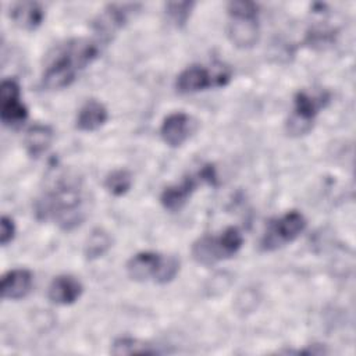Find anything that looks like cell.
Segmentation results:
<instances>
[{"label":"cell","mask_w":356,"mask_h":356,"mask_svg":"<svg viewBox=\"0 0 356 356\" xmlns=\"http://www.w3.org/2000/svg\"><path fill=\"white\" fill-rule=\"evenodd\" d=\"M100 53L97 42L90 39H71L61 44L51 56L42 74V86L57 90L70 86L76 75L90 65Z\"/></svg>","instance_id":"cell-1"},{"label":"cell","mask_w":356,"mask_h":356,"mask_svg":"<svg viewBox=\"0 0 356 356\" xmlns=\"http://www.w3.org/2000/svg\"><path fill=\"white\" fill-rule=\"evenodd\" d=\"M39 220H53L64 231H71L85 220L83 193L76 179L64 178L56 188L44 192L35 203Z\"/></svg>","instance_id":"cell-2"},{"label":"cell","mask_w":356,"mask_h":356,"mask_svg":"<svg viewBox=\"0 0 356 356\" xmlns=\"http://www.w3.org/2000/svg\"><path fill=\"white\" fill-rule=\"evenodd\" d=\"M178 271L179 260L177 257L156 252H139L127 263V274L136 282L167 284L177 277Z\"/></svg>","instance_id":"cell-3"},{"label":"cell","mask_w":356,"mask_h":356,"mask_svg":"<svg viewBox=\"0 0 356 356\" xmlns=\"http://www.w3.org/2000/svg\"><path fill=\"white\" fill-rule=\"evenodd\" d=\"M243 236L236 227H228L218 235H203L192 245V257L196 263L211 266L235 256L242 248Z\"/></svg>","instance_id":"cell-4"},{"label":"cell","mask_w":356,"mask_h":356,"mask_svg":"<svg viewBox=\"0 0 356 356\" xmlns=\"http://www.w3.org/2000/svg\"><path fill=\"white\" fill-rule=\"evenodd\" d=\"M227 11L229 40L241 49L253 47L259 40V6L253 1H229Z\"/></svg>","instance_id":"cell-5"},{"label":"cell","mask_w":356,"mask_h":356,"mask_svg":"<svg viewBox=\"0 0 356 356\" xmlns=\"http://www.w3.org/2000/svg\"><path fill=\"white\" fill-rule=\"evenodd\" d=\"M231 81V71L224 64H192L182 70L175 79L179 93H196L209 88H221Z\"/></svg>","instance_id":"cell-6"},{"label":"cell","mask_w":356,"mask_h":356,"mask_svg":"<svg viewBox=\"0 0 356 356\" xmlns=\"http://www.w3.org/2000/svg\"><path fill=\"white\" fill-rule=\"evenodd\" d=\"M306 228V218L298 210H291L281 217L271 220L261 236L260 248L271 252L293 242Z\"/></svg>","instance_id":"cell-7"},{"label":"cell","mask_w":356,"mask_h":356,"mask_svg":"<svg viewBox=\"0 0 356 356\" xmlns=\"http://www.w3.org/2000/svg\"><path fill=\"white\" fill-rule=\"evenodd\" d=\"M330 102V95L324 90L310 93L307 90H299L293 97V113L289 117L286 127L289 134L302 135L312 129L314 117Z\"/></svg>","instance_id":"cell-8"},{"label":"cell","mask_w":356,"mask_h":356,"mask_svg":"<svg viewBox=\"0 0 356 356\" xmlns=\"http://www.w3.org/2000/svg\"><path fill=\"white\" fill-rule=\"evenodd\" d=\"M200 182H206L210 185L217 184V172L213 164H206L195 175H188L179 184L164 188L160 195L161 206L170 211L179 210L185 206V203L189 200Z\"/></svg>","instance_id":"cell-9"},{"label":"cell","mask_w":356,"mask_h":356,"mask_svg":"<svg viewBox=\"0 0 356 356\" xmlns=\"http://www.w3.org/2000/svg\"><path fill=\"white\" fill-rule=\"evenodd\" d=\"M28 118V108L21 100V88L14 78H6L0 85V120L4 127L18 128Z\"/></svg>","instance_id":"cell-10"},{"label":"cell","mask_w":356,"mask_h":356,"mask_svg":"<svg viewBox=\"0 0 356 356\" xmlns=\"http://www.w3.org/2000/svg\"><path fill=\"white\" fill-rule=\"evenodd\" d=\"M196 129V121L184 111L168 114L160 127L163 142L171 147L182 146Z\"/></svg>","instance_id":"cell-11"},{"label":"cell","mask_w":356,"mask_h":356,"mask_svg":"<svg viewBox=\"0 0 356 356\" xmlns=\"http://www.w3.org/2000/svg\"><path fill=\"white\" fill-rule=\"evenodd\" d=\"M83 292L82 282L70 274H61L51 280L47 288V298L56 305H72Z\"/></svg>","instance_id":"cell-12"},{"label":"cell","mask_w":356,"mask_h":356,"mask_svg":"<svg viewBox=\"0 0 356 356\" xmlns=\"http://www.w3.org/2000/svg\"><path fill=\"white\" fill-rule=\"evenodd\" d=\"M33 286V274L26 268L8 270L1 277V298L6 300L24 299Z\"/></svg>","instance_id":"cell-13"},{"label":"cell","mask_w":356,"mask_h":356,"mask_svg":"<svg viewBox=\"0 0 356 356\" xmlns=\"http://www.w3.org/2000/svg\"><path fill=\"white\" fill-rule=\"evenodd\" d=\"M135 4H110L107 6L103 13L97 17V19L93 22L96 32L104 38L108 39L111 33H114L117 29L122 28L127 21L128 15L135 10Z\"/></svg>","instance_id":"cell-14"},{"label":"cell","mask_w":356,"mask_h":356,"mask_svg":"<svg viewBox=\"0 0 356 356\" xmlns=\"http://www.w3.org/2000/svg\"><path fill=\"white\" fill-rule=\"evenodd\" d=\"M10 18L18 28L33 31L42 25L44 10L38 1H18L10 8Z\"/></svg>","instance_id":"cell-15"},{"label":"cell","mask_w":356,"mask_h":356,"mask_svg":"<svg viewBox=\"0 0 356 356\" xmlns=\"http://www.w3.org/2000/svg\"><path fill=\"white\" fill-rule=\"evenodd\" d=\"M107 120L108 110L106 108V106L96 99H90L86 100L79 108L75 120V127L82 132H92L103 127Z\"/></svg>","instance_id":"cell-16"},{"label":"cell","mask_w":356,"mask_h":356,"mask_svg":"<svg viewBox=\"0 0 356 356\" xmlns=\"http://www.w3.org/2000/svg\"><path fill=\"white\" fill-rule=\"evenodd\" d=\"M54 139L53 128L47 124H33L25 134L24 145L31 157H39L51 146Z\"/></svg>","instance_id":"cell-17"},{"label":"cell","mask_w":356,"mask_h":356,"mask_svg":"<svg viewBox=\"0 0 356 356\" xmlns=\"http://www.w3.org/2000/svg\"><path fill=\"white\" fill-rule=\"evenodd\" d=\"M111 235L103 228H95L85 241L83 254L88 260H96L104 256L113 246Z\"/></svg>","instance_id":"cell-18"},{"label":"cell","mask_w":356,"mask_h":356,"mask_svg":"<svg viewBox=\"0 0 356 356\" xmlns=\"http://www.w3.org/2000/svg\"><path fill=\"white\" fill-rule=\"evenodd\" d=\"M111 353L113 355H154V353H160V350L149 342L131 338V337H121L113 342Z\"/></svg>","instance_id":"cell-19"},{"label":"cell","mask_w":356,"mask_h":356,"mask_svg":"<svg viewBox=\"0 0 356 356\" xmlns=\"http://www.w3.org/2000/svg\"><path fill=\"white\" fill-rule=\"evenodd\" d=\"M132 186V174L125 168H118L107 174L104 188L114 196L125 195Z\"/></svg>","instance_id":"cell-20"},{"label":"cell","mask_w":356,"mask_h":356,"mask_svg":"<svg viewBox=\"0 0 356 356\" xmlns=\"http://www.w3.org/2000/svg\"><path fill=\"white\" fill-rule=\"evenodd\" d=\"M195 7L193 1H170L165 3V15L177 26H184Z\"/></svg>","instance_id":"cell-21"},{"label":"cell","mask_w":356,"mask_h":356,"mask_svg":"<svg viewBox=\"0 0 356 356\" xmlns=\"http://www.w3.org/2000/svg\"><path fill=\"white\" fill-rule=\"evenodd\" d=\"M1 229H0V243L3 246H7L15 236V222L10 216L1 217Z\"/></svg>","instance_id":"cell-22"}]
</instances>
